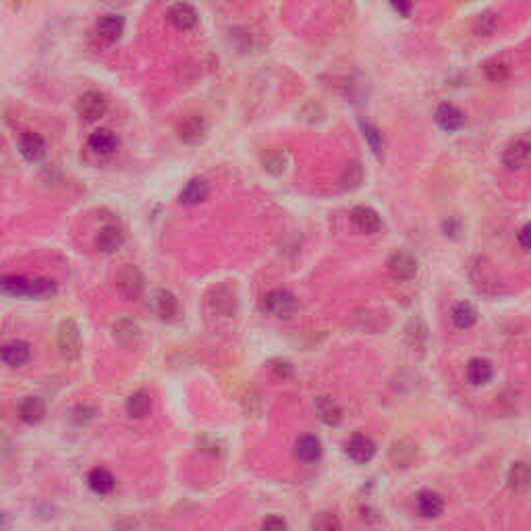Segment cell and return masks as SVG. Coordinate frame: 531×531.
I'll list each match as a JSON object with an SVG mask.
<instances>
[{
	"instance_id": "6da1fadb",
	"label": "cell",
	"mask_w": 531,
	"mask_h": 531,
	"mask_svg": "<svg viewBox=\"0 0 531 531\" xmlns=\"http://www.w3.org/2000/svg\"><path fill=\"white\" fill-rule=\"evenodd\" d=\"M56 345H58L60 355H62L67 361H77V359H80L83 341H81L80 324H77L75 319L69 318L60 322L58 334H56Z\"/></svg>"
},
{
	"instance_id": "7a4b0ae2",
	"label": "cell",
	"mask_w": 531,
	"mask_h": 531,
	"mask_svg": "<svg viewBox=\"0 0 531 531\" xmlns=\"http://www.w3.org/2000/svg\"><path fill=\"white\" fill-rule=\"evenodd\" d=\"M299 303L295 299V295L285 289H274V291L266 292L262 297V310L268 316L280 319H289L295 316Z\"/></svg>"
},
{
	"instance_id": "3957f363",
	"label": "cell",
	"mask_w": 531,
	"mask_h": 531,
	"mask_svg": "<svg viewBox=\"0 0 531 531\" xmlns=\"http://www.w3.org/2000/svg\"><path fill=\"white\" fill-rule=\"evenodd\" d=\"M148 305H150L152 314L162 322H173L179 316V301L170 291H164V289L154 291L150 295Z\"/></svg>"
},
{
	"instance_id": "277c9868",
	"label": "cell",
	"mask_w": 531,
	"mask_h": 531,
	"mask_svg": "<svg viewBox=\"0 0 531 531\" xmlns=\"http://www.w3.org/2000/svg\"><path fill=\"white\" fill-rule=\"evenodd\" d=\"M116 289L119 292L125 297V299H137L141 292H143V287H146V280H143V274L135 268V266H125L116 278Z\"/></svg>"
},
{
	"instance_id": "5b68a950",
	"label": "cell",
	"mask_w": 531,
	"mask_h": 531,
	"mask_svg": "<svg viewBox=\"0 0 531 531\" xmlns=\"http://www.w3.org/2000/svg\"><path fill=\"white\" fill-rule=\"evenodd\" d=\"M177 133H179V139L183 143L195 146V143L204 141V137L208 133V123L202 114H187L185 119L179 123Z\"/></svg>"
},
{
	"instance_id": "8992f818",
	"label": "cell",
	"mask_w": 531,
	"mask_h": 531,
	"mask_svg": "<svg viewBox=\"0 0 531 531\" xmlns=\"http://www.w3.org/2000/svg\"><path fill=\"white\" fill-rule=\"evenodd\" d=\"M531 146L525 137H519L515 141H510L503 152V164L508 170H521L530 164Z\"/></svg>"
},
{
	"instance_id": "52a82bcc",
	"label": "cell",
	"mask_w": 531,
	"mask_h": 531,
	"mask_svg": "<svg viewBox=\"0 0 531 531\" xmlns=\"http://www.w3.org/2000/svg\"><path fill=\"white\" fill-rule=\"evenodd\" d=\"M108 102L104 98V94L92 89V92H85L77 102V112L80 116H83L85 121H98L100 116H104L106 112Z\"/></svg>"
},
{
	"instance_id": "ba28073f",
	"label": "cell",
	"mask_w": 531,
	"mask_h": 531,
	"mask_svg": "<svg viewBox=\"0 0 531 531\" xmlns=\"http://www.w3.org/2000/svg\"><path fill=\"white\" fill-rule=\"evenodd\" d=\"M388 270L398 280H411L417 274V260L409 251L398 249L388 260Z\"/></svg>"
},
{
	"instance_id": "9c48e42d",
	"label": "cell",
	"mask_w": 531,
	"mask_h": 531,
	"mask_svg": "<svg viewBox=\"0 0 531 531\" xmlns=\"http://www.w3.org/2000/svg\"><path fill=\"white\" fill-rule=\"evenodd\" d=\"M345 451L351 461L363 465V463H370L373 459V454H376V442H373L370 436L357 434V436H353V438L346 442Z\"/></svg>"
},
{
	"instance_id": "30bf717a",
	"label": "cell",
	"mask_w": 531,
	"mask_h": 531,
	"mask_svg": "<svg viewBox=\"0 0 531 531\" xmlns=\"http://www.w3.org/2000/svg\"><path fill=\"white\" fill-rule=\"evenodd\" d=\"M434 121L442 131H459L465 125V114L461 108H456L454 104H440L434 112Z\"/></svg>"
},
{
	"instance_id": "8fae6325",
	"label": "cell",
	"mask_w": 531,
	"mask_h": 531,
	"mask_svg": "<svg viewBox=\"0 0 531 531\" xmlns=\"http://www.w3.org/2000/svg\"><path fill=\"white\" fill-rule=\"evenodd\" d=\"M351 220H353L355 229L361 231V233H366V235H376V233L382 231V218H380V214L372 210V208H368V206L353 208Z\"/></svg>"
},
{
	"instance_id": "7c38bea8",
	"label": "cell",
	"mask_w": 531,
	"mask_h": 531,
	"mask_svg": "<svg viewBox=\"0 0 531 531\" xmlns=\"http://www.w3.org/2000/svg\"><path fill=\"white\" fill-rule=\"evenodd\" d=\"M31 359V346L26 341H13L0 346V361L9 368H21Z\"/></svg>"
},
{
	"instance_id": "4fadbf2b",
	"label": "cell",
	"mask_w": 531,
	"mask_h": 531,
	"mask_svg": "<svg viewBox=\"0 0 531 531\" xmlns=\"http://www.w3.org/2000/svg\"><path fill=\"white\" fill-rule=\"evenodd\" d=\"M471 280L478 287L479 291L494 292L498 289V276L494 274L492 266L486 264V260H476V264L471 266Z\"/></svg>"
},
{
	"instance_id": "5bb4252c",
	"label": "cell",
	"mask_w": 531,
	"mask_h": 531,
	"mask_svg": "<svg viewBox=\"0 0 531 531\" xmlns=\"http://www.w3.org/2000/svg\"><path fill=\"white\" fill-rule=\"evenodd\" d=\"M46 150H48L46 139L42 135H38V133H23L21 139H19V152L29 162H38V160L44 158Z\"/></svg>"
},
{
	"instance_id": "9a60e30c",
	"label": "cell",
	"mask_w": 531,
	"mask_h": 531,
	"mask_svg": "<svg viewBox=\"0 0 531 531\" xmlns=\"http://www.w3.org/2000/svg\"><path fill=\"white\" fill-rule=\"evenodd\" d=\"M417 513L424 517V519H438L444 510V498L438 494V492H432V490H422L417 494Z\"/></svg>"
},
{
	"instance_id": "2e32d148",
	"label": "cell",
	"mask_w": 531,
	"mask_h": 531,
	"mask_svg": "<svg viewBox=\"0 0 531 531\" xmlns=\"http://www.w3.org/2000/svg\"><path fill=\"white\" fill-rule=\"evenodd\" d=\"M168 19L179 31H189V29L197 26V11L187 2H177V4L170 6Z\"/></svg>"
},
{
	"instance_id": "e0dca14e",
	"label": "cell",
	"mask_w": 531,
	"mask_h": 531,
	"mask_svg": "<svg viewBox=\"0 0 531 531\" xmlns=\"http://www.w3.org/2000/svg\"><path fill=\"white\" fill-rule=\"evenodd\" d=\"M112 336L119 345L131 346L137 345V341L141 339V330L131 318H119L112 324Z\"/></svg>"
},
{
	"instance_id": "ac0fdd59",
	"label": "cell",
	"mask_w": 531,
	"mask_h": 531,
	"mask_svg": "<svg viewBox=\"0 0 531 531\" xmlns=\"http://www.w3.org/2000/svg\"><path fill=\"white\" fill-rule=\"evenodd\" d=\"M87 148H89L94 154H98V156H110V154L116 152L119 139H116L114 133L108 131V129H98V131H94L89 135Z\"/></svg>"
},
{
	"instance_id": "d6986e66",
	"label": "cell",
	"mask_w": 531,
	"mask_h": 531,
	"mask_svg": "<svg viewBox=\"0 0 531 531\" xmlns=\"http://www.w3.org/2000/svg\"><path fill=\"white\" fill-rule=\"evenodd\" d=\"M390 461H393V465L398 467V469L411 467L417 461V447L411 440H407V438L398 440V442L393 444V449H390Z\"/></svg>"
},
{
	"instance_id": "ffe728a7",
	"label": "cell",
	"mask_w": 531,
	"mask_h": 531,
	"mask_svg": "<svg viewBox=\"0 0 531 531\" xmlns=\"http://www.w3.org/2000/svg\"><path fill=\"white\" fill-rule=\"evenodd\" d=\"M17 411H19V420H21V422L33 425L40 424V422L44 420V415H46V405H44L42 398L27 397L19 403V409H17Z\"/></svg>"
},
{
	"instance_id": "44dd1931",
	"label": "cell",
	"mask_w": 531,
	"mask_h": 531,
	"mask_svg": "<svg viewBox=\"0 0 531 531\" xmlns=\"http://www.w3.org/2000/svg\"><path fill=\"white\" fill-rule=\"evenodd\" d=\"M314 411H316L319 422H324L326 425H339L343 422V411H341V407H339L330 397L316 398Z\"/></svg>"
},
{
	"instance_id": "7402d4cb",
	"label": "cell",
	"mask_w": 531,
	"mask_h": 531,
	"mask_svg": "<svg viewBox=\"0 0 531 531\" xmlns=\"http://www.w3.org/2000/svg\"><path fill=\"white\" fill-rule=\"evenodd\" d=\"M295 454L303 463H316L322 456V442L318 436H312V434L301 436L295 444Z\"/></svg>"
},
{
	"instance_id": "603a6c76",
	"label": "cell",
	"mask_w": 531,
	"mask_h": 531,
	"mask_svg": "<svg viewBox=\"0 0 531 531\" xmlns=\"http://www.w3.org/2000/svg\"><path fill=\"white\" fill-rule=\"evenodd\" d=\"M87 486L92 488V492H96L100 496H108V494H112V490L116 486V479L104 467H96L87 476Z\"/></svg>"
},
{
	"instance_id": "cb8c5ba5",
	"label": "cell",
	"mask_w": 531,
	"mask_h": 531,
	"mask_svg": "<svg viewBox=\"0 0 531 531\" xmlns=\"http://www.w3.org/2000/svg\"><path fill=\"white\" fill-rule=\"evenodd\" d=\"M208 193H210V187H208V183L204 179H191L183 187V191L179 195V202L183 206H197V204H202L208 197Z\"/></svg>"
},
{
	"instance_id": "d4e9b609",
	"label": "cell",
	"mask_w": 531,
	"mask_h": 531,
	"mask_svg": "<svg viewBox=\"0 0 531 531\" xmlns=\"http://www.w3.org/2000/svg\"><path fill=\"white\" fill-rule=\"evenodd\" d=\"M530 483H531L530 465H527L525 461H517V463H513V465H510V469H508V486H510L515 492L525 494V492L530 490Z\"/></svg>"
},
{
	"instance_id": "484cf974",
	"label": "cell",
	"mask_w": 531,
	"mask_h": 531,
	"mask_svg": "<svg viewBox=\"0 0 531 531\" xmlns=\"http://www.w3.org/2000/svg\"><path fill=\"white\" fill-rule=\"evenodd\" d=\"M452 324L461 330H469L478 322V310L469 301H459L451 310Z\"/></svg>"
},
{
	"instance_id": "4316f807",
	"label": "cell",
	"mask_w": 531,
	"mask_h": 531,
	"mask_svg": "<svg viewBox=\"0 0 531 531\" xmlns=\"http://www.w3.org/2000/svg\"><path fill=\"white\" fill-rule=\"evenodd\" d=\"M123 29H125L123 19H121L119 15H112V13L100 17L98 26H96L98 35H100L102 40H106V42H116V40L123 35Z\"/></svg>"
},
{
	"instance_id": "83f0119b",
	"label": "cell",
	"mask_w": 531,
	"mask_h": 531,
	"mask_svg": "<svg viewBox=\"0 0 531 531\" xmlns=\"http://www.w3.org/2000/svg\"><path fill=\"white\" fill-rule=\"evenodd\" d=\"M29 280L19 274H4L0 276V292L9 297H29Z\"/></svg>"
},
{
	"instance_id": "f1b7e54d",
	"label": "cell",
	"mask_w": 531,
	"mask_h": 531,
	"mask_svg": "<svg viewBox=\"0 0 531 531\" xmlns=\"http://www.w3.org/2000/svg\"><path fill=\"white\" fill-rule=\"evenodd\" d=\"M494 376V370H492V363L488 359H471L469 366H467V380L469 384L473 386H483L492 380Z\"/></svg>"
},
{
	"instance_id": "f546056e",
	"label": "cell",
	"mask_w": 531,
	"mask_h": 531,
	"mask_svg": "<svg viewBox=\"0 0 531 531\" xmlns=\"http://www.w3.org/2000/svg\"><path fill=\"white\" fill-rule=\"evenodd\" d=\"M262 164H264V168L270 175L280 177L287 170V164H289L287 152L283 148H272V150H268L264 156H262Z\"/></svg>"
},
{
	"instance_id": "4dcf8cb0",
	"label": "cell",
	"mask_w": 531,
	"mask_h": 531,
	"mask_svg": "<svg viewBox=\"0 0 531 531\" xmlns=\"http://www.w3.org/2000/svg\"><path fill=\"white\" fill-rule=\"evenodd\" d=\"M150 409H152V398H150L148 390H137L127 398V413L135 420L146 417L150 413Z\"/></svg>"
},
{
	"instance_id": "1f68e13d",
	"label": "cell",
	"mask_w": 531,
	"mask_h": 531,
	"mask_svg": "<svg viewBox=\"0 0 531 531\" xmlns=\"http://www.w3.org/2000/svg\"><path fill=\"white\" fill-rule=\"evenodd\" d=\"M96 245L104 253H114L123 245V233H121V229H116V226H104L100 231L98 239H96Z\"/></svg>"
},
{
	"instance_id": "d6a6232c",
	"label": "cell",
	"mask_w": 531,
	"mask_h": 531,
	"mask_svg": "<svg viewBox=\"0 0 531 531\" xmlns=\"http://www.w3.org/2000/svg\"><path fill=\"white\" fill-rule=\"evenodd\" d=\"M56 292V285L50 278H31L29 280V297H35V299H44V297H50Z\"/></svg>"
},
{
	"instance_id": "836d02e7",
	"label": "cell",
	"mask_w": 531,
	"mask_h": 531,
	"mask_svg": "<svg viewBox=\"0 0 531 531\" xmlns=\"http://www.w3.org/2000/svg\"><path fill=\"white\" fill-rule=\"evenodd\" d=\"M483 75L492 83H500L508 77V67L500 60H486L483 62Z\"/></svg>"
},
{
	"instance_id": "e575fe53",
	"label": "cell",
	"mask_w": 531,
	"mask_h": 531,
	"mask_svg": "<svg viewBox=\"0 0 531 531\" xmlns=\"http://www.w3.org/2000/svg\"><path fill=\"white\" fill-rule=\"evenodd\" d=\"M363 181V168L359 164H349L341 175V187L343 189H357Z\"/></svg>"
},
{
	"instance_id": "d590c367",
	"label": "cell",
	"mask_w": 531,
	"mask_h": 531,
	"mask_svg": "<svg viewBox=\"0 0 531 531\" xmlns=\"http://www.w3.org/2000/svg\"><path fill=\"white\" fill-rule=\"evenodd\" d=\"M476 33L478 35H492L498 27V15L488 11V13H481L478 19H476Z\"/></svg>"
},
{
	"instance_id": "8d00e7d4",
	"label": "cell",
	"mask_w": 531,
	"mask_h": 531,
	"mask_svg": "<svg viewBox=\"0 0 531 531\" xmlns=\"http://www.w3.org/2000/svg\"><path fill=\"white\" fill-rule=\"evenodd\" d=\"M405 334H407V341H409L411 346H422L425 343V339H427V330H425V326L420 319L409 322Z\"/></svg>"
},
{
	"instance_id": "74e56055",
	"label": "cell",
	"mask_w": 531,
	"mask_h": 531,
	"mask_svg": "<svg viewBox=\"0 0 531 531\" xmlns=\"http://www.w3.org/2000/svg\"><path fill=\"white\" fill-rule=\"evenodd\" d=\"M339 527H341V523H339V519L332 513H318L312 519V530L316 531H332L339 530Z\"/></svg>"
},
{
	"instance_id": "f35d334b",
	"label": "cell",
	"mask_w": 531,
	"mask_h": 531,
	"mask_svg": "<svg viewBox=\"0 0 531 531\" xmlns=\"http://www.w3.org/2000/svg\"><path fill=\"white\" fill-rule=\"evenodd\" d=\"M363 135H366V139L370 141L373 154H376V156H382V135H380V131L373 129L372 125H363Z\"/></svg>"
},
{
	"instance_id": "ab89813d",
	"label": "cell",
	"mask_w": 531,
	"mask_h": 531,
	"mask_svg": "<svg viewBox=\"0 0 531 531\" xmlns=\"http://www.w3.org/2000/svg\"><path fill=\"white\" fill-rule=\"evenodd\" d=\"M270 368H272V372L276 373L278 378H291L292 373H295L292 363L285 361V359H274V361L270 363Z\"/></svg>"
},
{
	"instance_id": "60d3db41",
	"label": "cell",
	"mask_w": 531,
	"mask_h": 531,
	"mask_svg": "<svg viewBox=\"0 0 531 531\" xmlns=\"http://www.w3.org/2000/svg\"><path fill=\"white\" fill-rule=\"evenodd\" d=\"M390 4H393V9L397 11L398 15H403V17H409V15H411V9H413V2H411V0H390Z\"/></svg>"
},
{
	"instance_id": "b9f144b4",
	"label": "cell",
	"mask_w": 531,
	"mask_h": 531,
	"mask_svg": "<svg viewBox=\"0 0 531 531\" xmlns=\"http://www.w3.org/2000/svg\"><path fill=\"white\" fill-rule=\"evenodd\" d=\"M262 527H264V530H285V527H287V521H285L283 517L272 515V517H268L264 523H262Z\"/></svg>"
},
{
	"instance_id": "7bdbcfd3",
	"label": "cell",
	"mask_w": 531,
	"mask_h": 531,
	"mask_svg": "<svg viewBox=\"0 0 531 531\" xmlns=\"http://www.w3.org/2000/svg\"><path fill=\"white\" fill-rule=\"evenodd\" d=\"M517 241L521 245L523 251H530V224H525L519 233H517Z\"/></svg>"
},
{
	"instance_id": "ee69618b",
	"label": "cell",
	"mask_w": 531,
	"mask_h": 531,
	"mask_svg": "<svg viewBox=\"0 0 531 531\" xmlns=\"http://www.w3.org/2000/svg\"><path fill=\"white\" fill-rule=\"evenodd\" d=\"M4 525H9V523H6V521H4V519L0 517V527H4Z\"/></svg>"
}]
</instances>
